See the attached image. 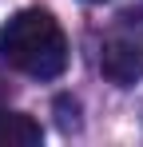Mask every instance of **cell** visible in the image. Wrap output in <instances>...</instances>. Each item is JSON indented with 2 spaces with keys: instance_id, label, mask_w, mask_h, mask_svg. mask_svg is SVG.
Instances as JSON below:
<instances>
[{
  "instance_id": "obj_1",
  "label": "cell",
  "mask_w": 143,
  "mask_h": 147,
  "mask_svg": "<svg viewBox=\"0 0 143 147\" xmlns=\"http://www.w3.org/2000/svg\"><path fill=\"white\" fill-rule=\"evenodd\" d=\"M0 60L32 80H56L68 68V36L44 8H24L0 24Z\"/></svg>"
},
{
  "instance_id": "obj_2",
  "label": "cell",
  "mask_w": 143,
  "mask_h": 147,
  "mask_svg": "<svg viewBox=\"0 0 143 147\" xmlns=\"http://www.w3.org/2000/svg\"><path fill=\"white\" fill-rule=\"evenodd\" d=\"M99 72L115 88H131L143 80V44L139 40H107L99 48Z\"/></svg>"
},
{
  "instance_id": "obj_3",
  "label": "cell",
  "mask_w": 143,
  "mask_h": 147,
  "mask_svg": "<svg viewBox=\"0 0 143 147\" xmlns=\"http://www.w3.org/2000/svg\"><path fill=\"white\" fill-rule=\"evenodd\" d=\"M44 131L28 111H8L0 107V147H40Z\"/></svg>"
},
{
  "instance_id": "obj_4",
  "label": "cell",
  "mask_w": 143,
  "mask_h": 147,
  "mask_svg": "<svg viewBox=\"0 0 143 147\" xmlns=\"http://www.w3.org/2000/svg\"><path fill=\"white\" fill-rule=\"evenodd\" d=\"M92 4H103V0H92Z\"/></svg>"
}]
</instances>
